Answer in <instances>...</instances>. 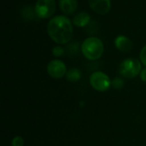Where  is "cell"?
<instances>
[{"mask_svg": "<svg viewBox=\"0 0 146 146\" xmlns=\"http://www.w3.org/2000/svg\"><path fill=\"white\" fill-rule=\"evenodd\" d=\"M47 33L54 42L59 44H68L73 38V23L64 15H56L48 22Z\"/></svg>", "mask_w": 146, "mask_h": 146, "instance_id": "cell-1", "label": "cell"}, {"mask_svg": "<svg viewBox=\"0 0 146 146\" xmlns=\"http://www.w3.org/2000/svg\"><path fill=\"white\" fill-rule=\"evenodd\" d=\"M104 44L97 37H89L86 38L81 44V51L84 56L91 61L99 59L104 53Z\"/></svg>", "mask_w": 146, "mask_h": 146, "instance_id": "cell-2", "label": "cell"}, {"mask_svg": "<svg viewBox=\"0 0 146 146\" xmlns=\"http://www.w3.org/2000/svg\"><path fill=\"white\" fill-rule=\"evenodd\" d=\"M141 70V63L135 58H127L123 60L119 66L120 74L127 79L136 77L140 74Z\"/></svg>", "mask_w": 146, "mask_h": 146, "instance_id": "cell-3", "label": "cell"}, {"mask_svg": "<svg viewBox=\"0 0 146 146\" xmlns=\"http://www.w3.org/2000/svg\"><path fill=\"white\" fill-rule=\"evenodd\" d=\"M56 9L55 0H37L34 10L39 19H47L54 15Z\"/></svg>", "mask_w": 146, "mask_h": 146, "instance_id": "cell-4", "label": "cell"}, {"mask_svg": "<svg viewBox=\"0 0 146 146\" xmlns=\"http://www.w3.org/2000/svg\"><path fill=\"white\" fill-rule=\"evenodd\" d=\"M90 84L93 89L98 92H106L111 86V80L103 72H94L90 77Z\"/></svg>", "mask_w": 146, "mask_h": 146, "instance_id": "cell-5", "label": "cell"}, {"mask_svg": "<svg viewBox=\"0 0 146 146\" xmlns=\"http://www.w3.org/2000/svg\"><path fill=\"white\" fill-rule=\"evenodd\" d=\"M48 74L54 79H61L67 74V67L61 60H52L47 65Z\"/></svg>", "mask_w": 146, "mask_h": 146, "instance_id": "cell-6", "label": "cell"}, {"mask_svg": "<svg viewBox=\"0 0 146 146\" xmlns=\"http://www.w3.org/2000/svg\"><path fill=\"white\" fill-rule=\"evenodd\" d=\"M89 5L94 12L99 15H106L111 9L110 0H89Z\"/></svg>", "mask_w": 146, "mask_h": 146, "instance_id": "cell-7", "label": "cell"}, {"mask_svg": "<svg viewBox=\"0 0 146 146\" xmlns=\"http://www.w3.org/2000/svg\"><path fill=\"white\" fill-rule=\"evenodd\" d=\"M115 47L122 52H129L133 49V42L126 36L120 35L115 39Z\"/></svg>", "mask_w": 146, "mask_h": 146, "instance_id": "cell-8", "label": "cell"}, {"mask_svg": "<svg viewBox=\"0 0 146 146\" xmlns=\"http://www.w3.org/2000/svg\"><path fill=\"white\" fill-rule=\"evenodd\" d=\"M60 9L66 15H72L78 6L77 0H59Z\"/></svg>", "mask_w": 146, "mask_h": 146, "instance_id": "cell-9", "label": "cell"}, {"mask_svg": "<svg viewBox=\"0 0 146 146\" xmlns=\"http://www.w3.org/2000/svg\"><path fill=\"white\" fill-rule=\"evenodd\" d=\"M91 21V16L88 13L83 11L77 13L73 18V24L78 27H86Z\"/></svg>", "mask_w": 146, "mask_h": 146, "instance_id": "cell-10", "label": "cell"}, {"mask_svg": "<svg viewBox=\"0 0 146 146\" xmlns=\"http://www.w3.org/2000/svg\"><path fill=\"white\" fill-rule=\"evenodd\" d=\"M80 78H81V72L80 69L76 68H70L66 74V79L70 82H77L80 80Z\"/></svg>", "mask_w": 146, "mask_h": 146, "instance_id": "cell-11", "label": "cell"}, {"mask_svg": "<svg viewBox=\"0 0 146 146\" xmlns=\"http://www.w3.org/2000/svg\"><path fill=\"white\" fill-rule=\"evenodd\" d=\"M21 15L27 20H33V16H34V15H36V13H35V10L33 11L30 6H26L22 9Z\"/></svg>", "mask_w": 146, "mask_h": 146, "instance_id": "cell-12", "label": "cell"}, {"mask_svg": "<svg viewBox=\"0 0 146 146\" xmlns=\"http://www.w3.org/2000/svg\"><path fill=\"white\" fill-rule=\"evenodd\" d=\"M111 86L115 89H121L124 86V80L121 78L115 77L111 81Z\"/></svg>", "mask_w": 146, "mask_h": 146, "instance_id": "cell-13", "label": "cell"}, {"mask_svg": "<svg viewBox=\"0 0 146 146\" xmlns=\"http://www.w3.org/2000/svg\"><path fill=\"white\" fill-rule=\"evenodd\" d=\"M66 50L69 53V55H76L79 50V45L77 43L76 44L73 43V44H70L69 45H68Z\"/></svg>", "mask_w": 146, "mask_h": 146, "instance_id": "cell-14", "label": "cell"}, {"mask_svg": "<svg viewBox=\"0 0 146 146\" xmlns=\"http://www.w3.org/2000/svg\"><path fill=\"white\" fill-rule=\"evenodd\" d=\"M65 49H63L62 46H55L53 49H52V54L53 56H62L65 54Z\"/></svg>", "mask_w": 146, "mask_h": 146, "instance_id": "cell-15", "label": "cell"}, {"mask_svg": "<svg viewBox=\"0 0 146 146\" xmlns=\"http://www.w3.org/2000/svg\"><path fill=\"white\" fill-rule=\"evenodd\" d=\"M12 146H23L24 145V139L21 136H16L12 139L11 142Z\"/></svg>", "mask_w": 146, "mask_h": 146, "instance_id": "cell-16", "label": "cell"}, {"mask_svg": "<svg viewBox=\"0 0 146 146\" xmlns=\"http://www.w3.org/2000/svg\"><path fill=\"white\" fill-rule=\"evenodd\" d=\"M139 57H140L141 62L146 67V44L142 48V50H141V51H140Z\"/></svg>", "mask_w": 146, "mask_h": 146, "instance_id": "cell-17", "label": "cell"}, {"mask_svg": "<svg viewBox=\"0 0 146 146\" xmlns=\"http://www.w3.org/2000/svg\"><path fill=\"white\" fill-rule=\"evenodd\" d=\"M140 79H141L142 81L146 82V68L141 70V72H140Z\"/></svg>", "mask_w": 146, "mask_h": 146, "instance_id": "cell-18", "label": "cell"}]
</instances>
